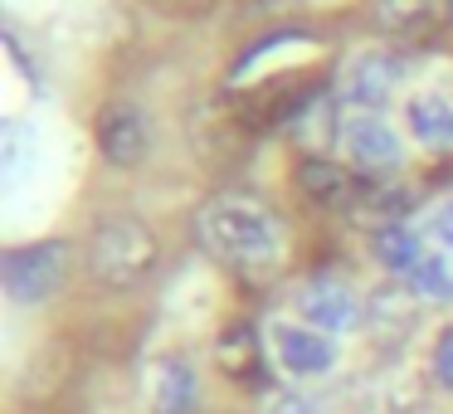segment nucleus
Here are the masks:
<instances>
[{"mask_svg": "<svg viewBox=\"0 0 453 414\" xmlns=\"http://www.w3.org/2000/svg\"><path fill=\"white\" fill-rule=\"evenodd\" d=\"M196 239L229 268H268L283 258V219L254 196H210L196 210Z\"/></svg>", "mask_w": 453, "mask_h": 414, "instance_id": "nucleus-1", "label": "nucleus"}, {"mask_svg": "<svg viewBox=\"0 0 453 414\" xmlns=\"http://www.w3.org/2000/svg\"><path fill=\"white\" fill-rule=\"evenodd\" d=\"M157 258H161V244L137 215L103 219L88 239V273L98 278L103 288H112V293L142 288L151 278V268H157Z\"/></svg>", "mask_w": 453, "mask_h": 414, "instance_id": "nucleus-2", "label": "nucleus"}, {"mask_svg": "<svg viewBox=\"0 0 453 414\" xmlns=\"http://www.w3.org/2000/svg\"><path fill=\"white\" fill-rule=\"evenodd\" d=\"M69 278V244L64 239H40V244H20L0 258V288L15 307H40Z\"/></svg>", "mask_w": 453, "mask_h": 414, "instance_id": "nucleus-3", "label": "nucleus"}, {"mask_svg": "<svg viewBox=\"0 0 453 414\" xmlns=\"http://www.w3.org/2000/svg\"><path fill=\"white\" fill-rule=\"evenodd\" d=\"M98 151L108 166L118 171H137L151 157V122L142 108L132 103H108L98 112Z\"/></svg>", "mask_w": 453, "mask_h": 414, "instance_id": "nucleus-4", "label": "nucleus"}, {"mask_svg": "<svg viewBox=\"0 0 453 414\" xmlns=\"http://www.w3.org/2000/svg\"><path fill=\"white\" fill-rule=\"evenodd\" d=\"M297 312H303V322L317 326V332L342 336V332H351V326H361V297H356L351 283L322 273V278H307L303 283V293H297Z\"/></svg>", "mask_w": 453, "mask_h": 414, "instance_id": "nucleus-5", "label": "nucleus"}, {"mask_svg": "<svg viewBox=\"0 0 453 414\" xmlns=\"http://www.w3.org/2000/svg\"><path fill=\"white\" fill-rule=\"evenodd\" d=\"M273 351L293 380H326L336 371V341L307 322H273Z\"/></svg>", "mask_w": 453, "mask_h": 414, "instance_id": "nucleus-6", "label": "nucleus"}, {"mask_svg": "<svg viewBox=\"0 0 453 414\" xmlns=\"http://www.w3.org/2000/svg\"><path fill=\"white\" fill-rule=\"evenodd\" d=\"M395 83H400V64L385 50H361V54H351L346 69H342V98L361 112H380L385 103H390Z\"/></svg>", "mask_w": 453, "mask_h": 414, "instance_id": "nucleus-7", "label": "nucleus"}, {"mask_svg": "<svg viewBox=\"0 0 453 414\" xmlns=\"http://www.w3.org/2000/svg\"><path fill=\"white\" fill-rule=\"evenodd\" d=\"M342 147L351 151V161L365 171H395L404 161L400 132H395L380 112H351V118L342 122Z\"/></svg>", "mask_w": 453, "mask_h": 414, "instance_id": "nucleus-8", "label": "nucleus"}, {"mask_svg": "<svg viewBox=\"0 0 453 414\" xmlns=\"http://www.w3.org/2000/svg\"><path fill=\"white\" fill-rule=\"evenodd\" d=\"M151 414H200V375L186 356H157L147 375Z\"/></svg>", "mask_w": 453, "mask_h": 414, "instance_id": "nucleus-9", "label": "nucleus"}, {"mask_svg": "<svg viewBox=\"0 0 453 414\" xmlns=\"http://www.w3.org/2000/svg\"><path fill=\"white\" fill-rule=\"evenodd\" d=\"M404 127L424 151H453V103L443 93H414L404 103Z\"/></svg>", "mask_w": 453, "mask_h": 414, "instance_id": "nucleus-10", "label": "nucleus"}, {"mask_svg": "<svg viewBox=\"0 0 453 414\" xmlns=\"http://www.w3.org/2000/svg\"><path fill=\"white\" fill-rule=\"evenodd\" d=\"M414 317H419V297L410 288H375L365 303V326L375 332V341H404L414 332Z\"/></svg>", "mask_w": 453, "mask_h": 414, "instance_id": "nucleus-11", "label": "nucleus"}, {"mask_svg": "<svg viewBox=\"0 0 453 414\" xmlns=\"http://www.w3.org/2000/svg\"><path fill=\"white\" fill-rule=\"evenodd\" d=\"M297 190H303L307 200H317V205H351L356 180H351V171L336 166V161L307 157L303 166H297Z\"/></svg>", "mask_w": 453, "mask_h": 414, "instance_id": "nucleus-12", "label": "nucleus"}, {"mask_svg": "<svg viewBox=\"0 0 453 414\" xmlns=\"http://www.w3.org/2000/svg\"><path fill=\"white\" fill-rule=\"evenodd\" d=\"M356 219L385 229V225H404V210H410V190L404 186H371V180H356V196H351Z\"/></svg>", "mask_w": 453, "mask_h": 414, "instance_id": "nucleus-13", "label": "nucleus"}, {"mask_svg": "<svg viewBox=\"0 0 453 414\" xmlns=\"http://www.w3.org/2000/svg\"><path fill=\"white\" fill-rule=\"evenodd\" d=\"M371 254L385 273H414L424 264V239L410 225H385L371 234Z\"/></svg>", "mask_w": 453, "mask_h": 414, "instance_id": "nucleus-14", "label": "nucleus"}, {"mask_svg": "<svg viewBox=\"0 0 453 414\" xmlns=\"http://www.w3.org/2000/svg\"><path fill=\"white\" fill-rule=\"evenodd\" d=\"M371 15H375V25H380L385 34L410 40V34H424L434 20H439V0H375Z\"/></svg>", "mask_w": 453, "mask_h": 414, "instance_id": "nucleus-15", "label": "nucleus"}, {"mask_svg": "<svg viewBox=\"0 0 453 414\" xmlns=\"http://www.w3.org/2000/svg\"><path fill=\"white\" fill-rule=\"evenodd\" d=\"M215 356H219V365H225L229 375H249L258 365V336H254V326L249 322H234L225 336L215 341Z\"/></svg>", "mask_w": 453, "mask_h": 414, "instance_id": "nucleus-16", "label": "nucleus"}, {"mask_svg": "<svg viewBox=\"0 0 453 414\" xmlns=\"http://www.w3.org/2000/svg\"><path fill=\"white\" fill-rule=\"evenodd\" d=\"M410 293L419 303H453V268L443 254H424V264L410 273Z\"/></svg>", "mask_w": 453, "mask_h": 414, "instance_id": "nucleus-17", "label": "nucleus"}, {"mask_svg": "<svg viewBox=\"0 0 453 414\" xmlns=\"http://www.w3.org/2000/svg\"><path fill=\"white\" fill-rule=\"evenodd\" d=\"M429 371H434V380L453 395V322L434 336V365H429Z\"/></svg>", "mask_w": 453, "mask_h": 414, "instance_id": "nucleus-18", "label": "nucleus"}, {"mask_svg": "<svg viewBox=\"0 0 453 414\" xmlns=\"http://www.w3.org/2000/svg\"><path fill=\"white\" fill-rule=\"evenodd\" d=\"M429 239L443 254H453V200H439V205L429 210Z\"/></svg>", "mask_w": 453, "mask_h": 414, "instance_id": "nucleus-19", "label": "nucleus"}, {"mask_svg": "<svg viewBox=\"0 0 453 414\" xmlns=\"http://www.w3.org/2000/svg\"><path fill=\"white\" fill-rule=\"evenodd\" d=\"M268 414H317V404L297 390H278V395H268Z\"/></svg>", "mask_w": 453, "mask_h": 414, "instance_id": "nucleus-20", "label": "nucleus"}, {"mask_svg": "<svg viewBox=\"0 0 453 414\" xmlns=\"http://www.w3.org/2000/svg\"><path fill=\"white\" fill-rule=\"evenodd\" d=\"M151 5L166 11V15H180V20H196V15H210L215 0H151Z\"/></svg>", "mask_w": 453, "mask_h": 414, "instance_id": "nucleus-21", "label": "nucleus"}, {"mask_svg": "<svg viewBox=\"0 0 453 414\" xmlns=\"http://www.w3.org/2000/svg\"><path fill=\"white\" fill-rule=\"evenodd\" d=\"M449 15H453V0H449Z\"/></svg>", "mask_w": 453, "mask_h": 414, "instance_id": "nucleus-22", "label": "nucleus"}]
</instances>
